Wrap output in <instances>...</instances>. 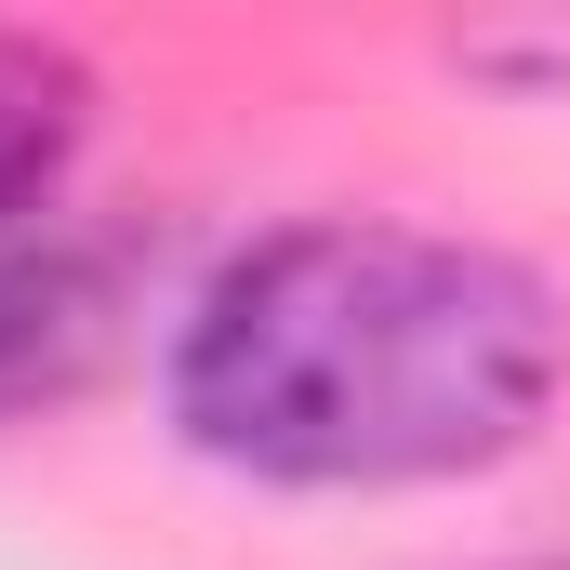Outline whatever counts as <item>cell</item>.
I'll list each match as a JSON object with an SVG mask.
<instances>
[{"label":"cell","instance_id":"cell-1","mask_svg":"<svg viewBox=\"0 0 570 570\" xmlns=\"http://www.w3.org/2000/svg\"><path fill=\"white\" fill-rule=\"evenodd\" d=\"M570 399V292L425 213H292L213 253L159 318V425L186 464L385 504L518 464Z\"/></svg>","mask_w":570,"mask_h":570},{"label":"cell","instance_id":"cell-2","mask_svg":"<svg viewBox=\"0 0 570 570\" xmlns=\"http://www.w3.org/2000/svg\"><path fill=\"white\" fill-rule=\"evenodd\" d=\"M134 345H146V253L120 226L40 213L0 239V438L80 412Z\"/></svg>","mask_w":570,"mask_h":570},{"label":"cell","instance_id":"cell-3","mask_svg":"<svg viewBox=\"0 0 570 570\" xmlns=\"http://www.w3.org/2000/svg\"><path fill=\"white\" fill-rule=\"evenodd\" d=\"M94 120H107L94 53L67 27H13L0 13V239L67 199V173L94 159Z\"/></svg>","mask_w":570,"mask_h":570},{"label":"cell","instance_id":"cell-4","mask_svg":"<svg viewBox=\"0 0 570 570\" xmlns=\"http://www.w3.org/2000/svg\"><path fill=\"white\" fill-rule=\"evenodd\" d=\"M491 570H570V544H544V558H491Z\"/></svg>","mask_w":570,"mask_h":570}]
</instances>
